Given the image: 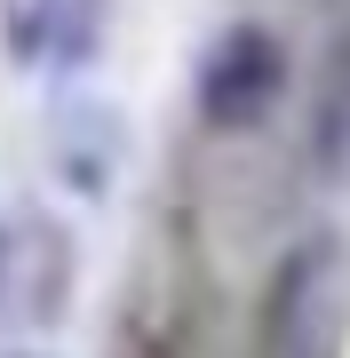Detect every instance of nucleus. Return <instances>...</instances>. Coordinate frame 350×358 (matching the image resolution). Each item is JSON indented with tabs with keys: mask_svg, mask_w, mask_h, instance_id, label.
<instances>
[{
	"mask_svg": "<svg viewBox=\"0 0 350 358\" xmlns=\"http://www.w3.org/2000/svg\"><path fill=\"white\" fill-rule=\"evenodd\" d=\"M350 334V247L335 231L286 247L263 294V358H335Z\"/></svg>",
	"mask_w": 350,
	"mask_h": 358,
	"instance_id": "nucleus-1",
	"label": "nucleus"
},
{
	"mask_svg": "<svg viewBox=\"0 0 350 358\" xmlns=\"http://www.w3.org/2000/svg\"><path fill=\"white\" fill-rule=\"evenodd\" d=\"M286 96V48L271 24H223L191 72V103L215 136H247L279 112Z\"/></svg>",
	"mask_w": 350,
	"mask_h": 358,
	"instance_id": "nucleus-2",
	"label": "nucleus"
},
{
	"mask_svg": "<svg viewBox=\"0 0 350 358\" xmlns=\"http://www.w3.org/2000/svg\"><path fill=\"white\" fill-rule=\"evenodd\" d=\"M104 48V0H16L8 8V56L16 64H88Z\"/></svg>",
	"mask_w": 350,
	"mask_h": 358,
	"instance_id": "nucleus-3",
	"label": "nucleus"
},
{
	"mask_svg": "<svg viewBox=\"0 0 350 358\" xmlns=\"http://www.w3.org/2000/svg\"><path fill=\"white\" fill-rule=\"evenodd\" d=\"M64 279H72V247H64V231L32 215L24 231H16V303H24L32 327H48L56 310H64Z\"/></svg>",
	"mask_w": 350,
	"mask_h": 358,
	"instance_id": "nucleus-4",
	"label": "nucleus"
},
{
	"mask_svg": "<svg viewBox=\"0 0 350 358\" xmlns=\"http://www.w3.org/2000/svg\"><path fill=\"white\" fill-rule=\"evenodd\" d=\"M8 303H16V231L0 223V319H8Z\"/></svg>",
	"mask_w": 350,
	"mask_h": 358,
	"instance_id": "nucleus-5",
	"label": "nucleus"
}]
</instances>
